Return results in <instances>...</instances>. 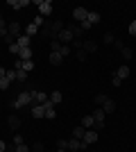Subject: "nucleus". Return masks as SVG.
I'll use <instances>...</instances> for the list:
<instances>
[{"instance_id":"nucleus-1","label":"nucleus","mask_w":136,"mask_h":152,"mask_svg":"<svg viewBox=\"0 0 136 152\" xmlns=\"http://www.w3.org/2000/svg\"><path fill=\"white\" fill-rule=\"evenodd\" d=\"M12 104H14V109H23V107H27V104H32V91H20L18 98H16Z\"/></svg>"},{"instance_id":"nucleus-2","label":"nucleus","mask_w":136,"mask_h":152,"mask_svg":"<svg viewBox=\"0 0 136 152\" xmlns=\"http://www.w3.org/2000/svg\"><path fill=\"white\" fill-rule=\"evenodd\" d=\"M91 116H93V121H95L93 129H95V132H100V129L104 127V116H107V114H104V109H102V107H97V109H95V111H93Z\"/></svg>"},{"instance_id":"nucleus-3","label":"nucleus","mask_w":136,"mask_h":152,"mask_svg":"<svg viewBox=\"0 0 136 152\" xmlns=\"http://www.w3.org/2000/svg\"><path fill=\"white\" fill-rule=\"evenodd\" d=\"M34 5L39 7V14L43 16V18L52 14V2H50V0H34Z\"/></svg>"},{"instance_id":"nucleus-4","label":"nucleus","mask_w":136,"mask_h":152,"mask_svg":"<svg viewBox=\"0 0 136 152\" xmlns=\"http://www.w3.org/2000/svg\"><path fill=\"white\" fill-rule=\"evenodd\" d=\"M57 41H59L61 45H68V43H73V41H75V37H73V32L68 30V27H64V30L57 34Z\"/></svg>"},{"instance_id":"nucleus-5","label":"nucleus","mask_w":136,"mask_h":152,"mask_svg":"<svg viewBox=\"0 0 136 152\" xmlns=\"http://www.w3.org/2000/svg\"><path fill=\"white\" fill-rule=\"evenodd\" d=\"M48 98H50V95H45L43 91H32V107H36V104H45Z\"/></svg>"},{"instance_id":"nucleus-6","label":"nucleus","mask_w":136,"mask_h":152,"mask_svg":"<svg viewBox=\"0 0 136 152\" xmlns=\"http://www.w3.org/2000/svg\"><path fill=\"white\" fill-rule=\"evenodd\" d=\"M73 18L79 20V23H84V20L89 18V9H86V7H75V9H73Z\"/></svg>"},{"instance_id":"nucleus-7","label":"nucleus","mask_w":136,"mask_h":152,"mask_svg":"<svg viewBox=\"0 0 136 152\" xmlns=\"http://www.w3.org/2000/svg\"><path fill=\"white\" fill-rule=\"evenodd\" d=\"M95 141H97V132H95V129H86L84 139H82V143H84V145L89 148V145H93Z\"/></svg>"},{"instance_id":"nucleus-8","label":"nucleus","mask_w":136,"mask_h":152,"mask_svg":"<svg viewBox=\"0 0 136 152\" xmlns=\"http://www.w3.org/2000/svg\"><path fill=\"white\" fill-rule=\"evenodd\" d=\"M7 30H9V37H14V39H18L20 34H23V27H20V23H16V20H14V23H9V27H7Z\"/></svg>"},{"instance_id":"nucleus-9","label":"nucleus","mask_w":136,"mask_h":152,"mask_svg":"<svg viewBox=\"0 0 136 152\" xmlns=\"http://www.w3.org/2000/svg\"><path fill=\"white\" fill-rule=\"evenodd\" d=\"M7 5L12 7V9H23V7L30 5V0H7Z\"/></svg>"},{"instance_id":"nucleus-10","label":"nucleus","mask_w":136,"mask_h":152,"mask_svg":"<svg viewBox=\"0 0 136 152\" xmlns=\"http://www.w3.org/2000/svg\"><path fill=\"white\" fill-rule=\"evenodd\" d=\"M43 107H45V118H50V121H52V118H57V111H55V104H52L50 100L45 102Z\"/></svg>"},{"instance_id":"nucleus-11","label":"nucleus","mask_w":136,"mask_h":152,"mask_svg":"<svg viewBox=\"0 0 136 152\" xmlns=\"http://www.w3.org/2000/svg\"><path fill=\"white\" fill-rule=\"evenodd\" d=\"M68 150H86V145L77 139H68Z\"/></svg>"},{"instance_id":"nucleus-12","label":"nucleus","mask_w":136,"mask_h":152,"mask_svg":"<svg viewBox=\"0 0 136 152\" xmlns=\"http://www.w3.org/2000/svg\"><path fill=\"white\" fill-rule=\"evenodd\" d=\"M102 109H104V114H113V111H116V102L111 100V98H107L104 104H102Z\"/></svg>"},{"instance_id":"nucleus-13","label":"nucleus","mask_w":136,"mask_h":152,"mask_svg":"<svg viewBox=\"0 0 136 152\" xmlns=\"http://www.w3.org/2000/svg\"><path fill=\"white\" fill-rule=\"evenodd\" d=\"M32 118H45V107H43V104L32 107Z\"/></svg>"},{"instance_id":"nucleus-14","label":"nucleus","mask_w":136,"mask_h":152,"mask_svg":"<svg viewBox=\"0 0 136 152\" xmlns=\"http://www.w3.org/2000/svg\"><path fill=\"white\" fill-rule=\"evenodd\" d=\"M16 43H18V48H30V45H32V39L25 37V34H20V37L16 39Z\"/></svg>"},{"instance_id":"nucleus-15","label":"nucleus","mask_w":136,"mask_h":152,"mask_svg":"<svg viewBox=\"0 0 136 152\" xmlns=\"http://www.w3.org/2000/svg\"><path fill=\"white\" fill-rule=\"evenodd\" d=\"M39 30H41L39 25H34V23H30V25L25 27V32H23V34H25V37H30V39H32L34 34H39Z\"/></svg>"},{"instance_id":"nucleus-16","label":"nucleus","mask_w":136,"mask_h":152,"mask_svg":"<svg viewBox=\"0 0 136 152\" xmlns=\"http://www.w3.org/2000/svg\"><path fill=\"white\" fill-rule=\"evenodd\" d=\"M82 50H84V52H95L97 43H95V41H82Z\"/></svg>"},{"instance_id":"nucleus-17","label":"nucleus","mask_w":136,"mask_h":152,"mask_svg":"<svg viewBox=\"0 0 136 152\" xmlns=\"http://www.w3.org/2000/svg\"><path fill=\"white\" fill-rule=\"evenodd\" d=\"M84 134H86V129H84L82 125H77L75 129H73V136H71V139H77V141H82V139H84Z\"/></svg>"},{"instance_id":"nucleus-18","label":"nucleus","mask_w":136,"mask_h":152,"mask_svg":"<svg viewBox=\"0 0 136 152\" xmlns=\"http://www.w3.org/2000/svg\"><path fill=\"white\" fill-rule=\"evenodd\" d=\"M18 59H23V61H30V59H32V48H20Z\"/></svg>"},{"instance_id":"nucleus-19","label":"nucleus","mask_w":136,"mask_h":152,"mask_svg":"<svg viewBox=\"0 0 136 152\" xmlns=\"http://www.w3.org/2000/svg\"><path fill=\"white\" fill-rule=\"evenodd\" d=\"M61 100H64V95H61V91H52V93H50V102L55 104V107H57V104H59Z\"/></svg>"},{"instance_id":"nucleus-20","label":"nucleus","mask_w":136,"mask_h":152,"mask_svg":"<svg viewBox=\"0 0 136 152\" xmlns=\"http://www.w3.org/2000/svg\"><path fill=\"white\" fill-rule=\"evenodd\" d=\"M61 61H64V57H61L59 52H50V64L52 66H61Z\"/></svg>"},{"instance_id":"nucleus-21","label":"nucleus","mask_w":136,"mask_h":152,"mask_svg":"<svg viewBox=\"0 0 136 152\" xmlns=\"http://www.w3.org/2000/svg\"><path fill=\"white\" fill-rule=\"evenodd\" d=\"M39 34H41L43 39H52V32H50V23H45V25H43V27L39 30Z\"/></svg>"},{"instance_id":"nucleus-22","label":"nucleus","mask_w":136,"mask_h":152,"mask_svg":"<svg viewBox=\"0 0 136 152\" xmlns=\"http://www.w3.org/2000/svg\"><path fill=\"white\" fill-rule=\"evenodd\" d=\"M93 125H95V121H93V116H84V118H82V127H84V129H91Z\"/></svg>"},{"instance_id":"nucleus-23","label":"nucleus","mask_w":136,"mask_h":152,"mask_svg":"<svg viewBox=\"0 0 136 152\" xmlns=\"http://www.w3.org/2000/svg\"><path fill=\"white\" fill-rule=\"evenodd\" d=\"M116 75L120 77V80H125V77H129V66H120V68L116 70Z\"/></svg>"},{"instance_id":"nucleus-24","label":"nucleus","mask_w":136,"mask_h":152,"mask_svg":"<svg viewBox=\"0 0 136 152\" xmlns=\"http://www.w3.org/2000/svg\"><path fill=\"white\" fill-rule=\"evenodd\" d=\"M91 23V25H97V23H100V14L97 12H89V18H86Z\"/></svg>"},{"instance_id":"nucleus-25","label":"nucleus","mask_w":136,"mask_h":152,"mask_svg":"<svg viewBox=\"0 0 136 152\" xmlns=\"http://www.w3.org/2000/svg\"><path fill=\"white\" fill-rule=\"evenodd\" d=\"M68 30L73 32V37L77 39V41H79V37H82V32H84V30H82V27H79V25H68Z\"/></svg>"},{"instance_id":"nucleus-26","label":"nucleus","mask_w":136,"mask_h":152,"mask_svg":"<svg viewBox=\"0 0 136 152\" xmlns=\"http://www.w3.org/2000/svg\"><path fill=\"white\" fill-rule=\"evenodd\" d=\"M20 61H23V59H20ZM20 70H25L27 75H30V73L34 70V61H32V59H30V61H23V68H20Z\"/></svg>"},{"instance_id":"nucleus-27","label":"nucleus","mask_w":136,"mask_h":152,"mask_svg":"<svg viewBox=\"0 0 136 152\" xmlns=\"http://www.w3.org/2000/svg\"><path fill=\"white\" fill-rule=\"evenodd\" d=\"M9 127H12V129H18L20 127V118L18 116H9Z\"/></svg>"},{"instance_id":"nucleus-28","label":"nucleus","mask_w":136,"mask_h":152,"mask_svg":"<svg viewBox=\"0 0 136 152\" xmlns=\"http://www.w3.org/2000/svg\"><path fill=\"white\" fill-rule=\"evenodd\" d=\"M59 50H61V43L57 39H50V52H59Z\"/></svg>"},{"instance_id":"nucleus-29","label":"nucleus","mask_w":136,"mask_h":152,"mask_svg":"<svg viewBox=\"0 0 136 152\" xmlns=\"http://www.w3.org/2000/svg\"><path fill=\"white\" fill-rule=\"evenodd\" d=\"M120 52H123V57H125V59H132V57H134V52H132V48H127V45H125V48H123Z\"/></svg>"},{"instance_id":"nucleus-30","label":"nucleus","mask_w":136,"mask_h":152,"mask_svg":"<svg viewBox=\"0 0 136 152\" xmlns=\"http://www.w3.org/2000/svg\"><path fill=\"white\" fill-rule=\"evenodd\" d=\"M57 150H68V141H66V139H59L57 141Z\"/></svg>"},{"instance_id":"nucleus-31","label":"nucleus","mask_w":136,"mask_h":152,"mask_svg":"<svg viewBox=\"0 0 136 152\" xmlns=\"http://www.w3.org/2000/svg\"><path fill=\"white\" fill-rule=\"evenodd\" d=\"M71 45H61V50H59V55H61V57H68V55H71Z\"/></svg>"},{"instance_id":"nucleus-32","label":"nucleus","mask_w":136,"mask_h":152,"mask_svg":"<svg viewBox=\"0 0 136 152\" xmlns=\"http://www.w3.org/2000/svg\"><path fill=\"white\" fill-rule=\"evenodd\" d=\"M16 80H18V82H25V80H27V73H25V70H16Z\"/></svg>"},{"instance_id":"nucleus-33","label":"nucleus","mask_w":136,"mask_h":152,"mask_svg":"<svg viewBox=\"0 0 136 152\" xmlns=\"http://www.w3.org/2000/svg\"><path fill=\"white\" fill-rule=\"evenodd\" d=\"M111 84H113V86H116V89H118V86L123 84V80H120V77L116 75V73H113V75H111Z\"/></svg>"},{"instance_id":"nucleus-34","label":"nucleus","mask_w":136,"mask_h":152,"mask_svg":"<svg viewBox=\"0 0 136 152\" xmlns=\"http://www.w3.org/2000/svg\"><path fill=\"white\" fill-rule=\"evenodd\" d=\"M9 84H12V82H9L7 77H2V80H0V91H7V89H9Z\"/></svg>"},{"instance_id":"nucleus-35","label":"nucleus","mask_w":136,"mask_h":152,"mask_svg":"<svg viewBox=\"0 0 136 152\" xmlns=\"http://www.w3.org/2000/svg\"><path fill=\"white\" fill-rule=\"evenodd\" d=\"M104 100H107V95H104V93L95 95V104H97V107H102V104H104Z\"/></svg>"},{"instance_id":"nucleus-36","label":"nucleus","mask_w":136,"mask_h":152,"mask_svg":"<svg viewBox=\"0 0 136 152\" xmlns=\"http://www.w3.org/2000/svg\"><path fill=\"white\" fill-rule=\"evenodd\" d=\"M32 23H34V25H39V27H43V25H45V18H43V16L39 14V16H36V18H34Z\"/></svg>"},{"instance_id":"nucleus-37","label":"nucleus","mask_w":136,"mask_h":152,"mask_svg":"<svg viewBox=\"0 0 136 152\" xmlns=\"http://www.w3.org/2000/svg\"><path fill=\"white\" fill-rule=\"evenodd\" d=\"M9 52H12V55H18V52H20L18 43H12V45H9Z\"/></svg>"},{"instance_id":"nucleus-38","label":"nucleus","mask_w":136,"mask_h":152,"mask_svg":"<svg viewBox=\"0 0 136 152\" xmlns=\"http://www.w3.org/2000/svg\"><path fill=\"white\" fill-rule=\"evenodd\" d=\"M20 143H25L23 136H20V134H14V145H20Z\"/></svg>"},{"instance_id":"nucleus-39","label":"nucleus","mask_w":136,"mask_h":152,"mask_svg":"<svg viewBox=\"0 0 136 152\" xmlns=\"http://www.w3.org/2000/svg\"><path fill=\"white\" fill-rule=\"evenodd\" d=\"M113 41H116V37H113V34H104V43H113Z\"/></svg>"},{"instance_id":"nucleus-40","label":"nucleus","mask_w":136,"mask_h":152,"mask_svg":"<svg viewBox=\"0 0 136 152\" xmlns=\"http://www.w3.org/2000/svg\"><path fill=\"white\" fill-rule=\"evenodd\" d=\"M7 80H9V82H14V80H16V70H7Z\"/></svg>"},{"instance_id":"nucleus-41","label":"nucleus","mask_w":136,"mask_h":152,"mask_svg":"<svg viewBox=\"0 0 136 152\" xmlns=\"http://www.w3.org/2000/svg\"><path fill=\"white\" fill-rule=\"evenodd\" d=\"M75 57H77L79 61H84V59H86V52L84 50H77V52H75Z\"/></svg>"},{"instance_id":"nucleus-42","label":"nucleus","mask_w":136,"mask_h":152,"mask_svg":"<svg viewBox=\"0 0 136 152\" xmlns=\"http://www.w3.org/2000/svg\"><path fill=\"white\" fill-rule=\"evenodd\" d=\"M16 152H30V148L25 143H20V145H16Z\"/></svg>"},{"instance_id":"nucleus-43","label":"nucleus","mask_w":136,"mask_h":152,"mask_svg":"<svg viewBox=\"0 0 136 152\" xmlns=\"http://www.w3.org/2000/svg\"><path fill=\"white\" fill-rule=\"evenodd\" d=\"M129 34H132V37H136V20H132V23H129Z\"/></svg>"},{"instance_id":"nucleus-44","label":"nucleus","mask_w":136,"mask_h":152,"mask_svg":"<svg viewBox=\"0 0 136 152\" xmlns=\"http://www.w3.org/2000/svg\"><path fill=\"white\" fill-rule=\"evenodd\" d=\"M79 27H82V30H91V27H93V25H91V23H89V20H84V23H79Z\"/></svg>"},{"instance_id":"nucleus-45","label":"nucleus","mask_w":136,"mask_h":152,"mask_svg":"<svg viewBox=\"0 0 136 152\" xmlns=\"http://www.w3.org/2000/svg\"><path fill=\"white\" fill-rule=\"evenodd\" d=\"M34 152H43V143H34Z\"/></svg>"},{"instance_id":"nucleus-46","label":"nucleus","mask_w":136,"mask_h":152,"mask_svg":"<svg viewBox=\"0 0 136 152\" xmlns=\"http://www.w3.org/2000/svg\"><path fill=\"white\" fill-rule=\"evenodd\" d=\"M0 152H7V143L2 139H0Z\"/></svg>"},{"instance_id":"nucleus-47","label":"nucleus","mask_w":136,"mask_h":152,"mask_svg":"<svg viewBox=\"0 0 136 152\" xmlns=\"http://www.w3.org/2000/svg\"><path fill=\"white\" fill-rule=\"evenodd\" d=\"M5 75H7V70L2 68V66H0V80H2V77H5Z\"/></svg>"},{"instance_id":"nucleus-48","label":"nucleus","mask_w":136,"mask_h":152,"mask_svg":"<svg viewBox=\"0 0 136 152\" xmlns=\"http://www.w3.org/2000/svg\"><path fill=\"white\" fill-rule=\"evenodd\" d=\"M57 152H66V150H57Z\"/></svg>"}]
</instances>
